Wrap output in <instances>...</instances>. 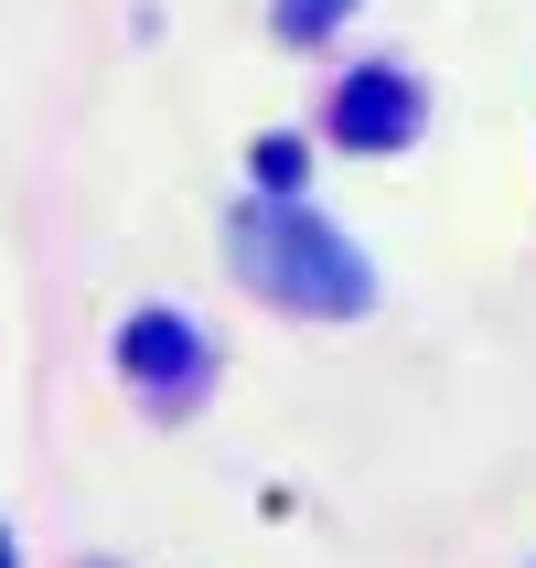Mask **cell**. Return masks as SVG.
<instances>
[{"instance_id":"cell-3","label":"cell","mask_w":536,"mask_h":568,"mask_svg":"<svg viewBox=\"0 0 536 568\" xmlns=\"http://www.w3.org/2000/svg\"><path fill=\"white\" fill-rule=\"evenodd\" d=\"M119 365H129L140 386H172V397H183V386H204V333H193L183 312H129Z\"/></svg>"},{"instance_id":"cell-6","label":"cell","mask_w":536,"mask_h":568,"mask_svg":"<svg viewBox=\"0 0 536 568\" xmlns=\"http://www.w3.org/2000/svg\"><path fill=\"white\" fill-rule=\"evenodd\" d=\"M0 568H22V558H11V537H0Z\"/></svg>"},{"instance_id":"cell-1","label":"cell","mask_w":536,"mask_h":568,"mask_svg":"<svg viewBox=\"0 0 536 568\" xmlns=\"http://www.w3.org/2000/svg\"><path fill=\"white\" fill-rule=\"evenodd\" d=\"M236 280H247L257 301H280V312H312V322H354L376 301L365 247H354L344 225H322L312 204H290V193L236 215Z\"/></svg>"},{"instance_id":"cell-4","label":"cell","mask_w":536,"mask_h":568,"mask_svg":"<svg viewBox=\"0 0 536 568\" xmlns=\"http://www.w3.org/2000/svg\"><path fill=\"white\" fill-rule=\"evenodd\" d=\"M344 11H354V0H280V32H290V43H312V32L344 22Z\"/></svg>"},{"instance_id":"cell-2","label":"cell","mask_w":536,"mask_h":568,"mask_svg":"<svg viewBox=\"0 0 536 568\" xmlns=\"http://www.w3.org/2000/svg\"><path fill=\"white\" fill-rule=\"evenodd\" d=\"M408 129H418V87L397 64H354L333 87V140L344 151H408Z\"/></svg>"},{"instance_id":"cell-5","label":"cell","mask_w":536,"mask_h":568,"mask_svg":"<svg viewBox=\"0 0 536 568\" xmlns=\"http://www.w3.org/2000/svg\"><path fill=\"white\" fill-rule=\"evenodd\" d=\"M257 183H269V193H301V140H257Z\"/></svg>"}]
</instances>
